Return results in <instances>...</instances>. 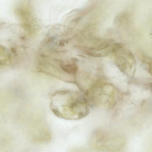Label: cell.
<instances>
[{
	"instance_id": "obj_2",
	"label": "cell",
	"mask_w": 152,
	"mask_h": 152,
	"mask_svg": "<svg viewBox=\"0 0 152 152\" xmlns=\"http://www.w3.org/2000/svg\"><path fill=\"white\" fill-rule=\"evenodd\" d=\"M89 143L90 147L94 150L114 152L119 149L122 141L121 137L114 132L99 129L91 134Z\"/></svg>"
},
{
	"instance_id": "obj_1",
	"label": "cell",
	"mask_w": 152,
	"mask_h": 152,
	"mask_svg": "<svg viewBox=\"0 0 152 152\" xmlns=\"http://www.w3.org/2000/svg\"><path fill=\"white\" fill-rule=\"evenodd\" d=\"M89 106L85 94L69 90L57 91L50 97V107L57 117L64 119L77 120L89 114Z\"/></svg>"
},
{
	"instance_id": "obj_4",
	"label": "cell",
	"mask_w": 152,
	"mask_h": 152,
	"mask_svg": "<svg viewBox=\"0 0 152 152\" xmlns=\"http://www.w3.org/2000/svg\"><path fill=\"white\" fill-rule=\"evenodd\" d=\"M29 4L22 3L16 8L15 12L23 26L31 29L36 24V19Z\"/></svg>"
},
{
	"instance_id": "obj_3",
	"label": "cell",
	"mask_w": 152,
	"mask_h": 152,
	"mask_svg": "<svg viewBox=\"0 0 152 152\" xmlns=\"http://www.w3.org/2000/svg\"><path fill=\"white\" fill-rule=\"evenodd\" d=\"M84 94L89 106L105 109L114 107L118 99L114 89L107 85L101 88H93Z\"/></svg>"
},
{
	"instance_id": "obj_5",
	"label": "cell",
	"mask_w": 152,
	"mask_h": 152,
	"mask_svg": "<svg viewBox=\"0 0 152 152\" xmlns=\"http://www.w3.org/2000/svg\"><path fill=\"white\" fill-rule=\"evenodd\" d=\"M66 72L71 73L75 72L77 69L76 66L73 65H67L63 67Z\"/></svg>"
}]
</instances>
